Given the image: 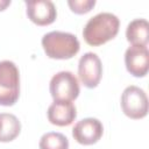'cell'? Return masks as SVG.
Wrapping results in <instances>:
<instances>
[{
  "mask_svg": "<svg viewBox=\"0 0 149 149\" xmlns=\"http://www.w3.org/2000/svg\"><path fill=\"white\" fill-rule=\"evenodd\" d=\"M119 28V17L112 13L102 12L86 22L83 29V37L88 45L99 47L113 40L118 35Z\"/></svg>",
  "mask_w": 149,
  "mask_h": 149,
  "instance_id": "obj_1",
  "label": "cell"
},
{
  "mask_svg": "<svg viewBox=\"0 0 149 149\" xmlns=\"http://www.w3.org/2000/svg\"><path fill=\"white\" fill-rule=\"evenodd\" d=\"M42 47L45 55L52 59H70L80 49L76 35L66 31H50L43 35Z\"/></svg>",
  "mask_w": 149,
  "mask_h": 149,
  "instance_id": "obj_2",
  "label": "cell"
},
{
  "mask_svg": "<svg viewBox=\"0 0 149 149\" xmlns=\"http://www.w3.org/2000/svg\"><path fill=\"white\" fill-rule=\"evenodd\" d=\"M20 95V72L12 61L0 62V105L13 106Z\"/></svg>",
  "mask_w": 149,
  "mask_h": 149,
  "instance_id": "obj_3",
  "label": "cell"
},
{
  "mask_svg": "<svg viewBox=\"0 0 149 149\" xmlns=\"http://www.w3.org/2000/svg\"><path fill=\"white\" fill-rule=\"evenodd\" d=\"M49 90L54 101L72 102L78 98L80 92L78 79L70 71H59L54 74L49 84Z\"/></svg>",
  "mask_w": 149,
  "mask_h": 149,
  "instance_id": "obj_4",
  "label": "cell"
},
{
  "mask_svg": "<svg viewBox=\"0 0 149 149\" xmlns=\"http://www.w3.org/2000/svg\"><path fill=\"white\" fill-rule=\"evenodd\" d=\"M123 114L133 120H140L148 114V97L144 90L139 86H127L120 100Z\"/></svg>",
  "mask_w": 149,
  "mask_h": 149,
  "instance_id": "obj_5",
  "label": "cell"
},
{
  "mask_svg": "<svg viewBox=\"0 0 149 149\" xmlns=\"http://www.w3.org/2000/svg\"><path fill=\"white\" fill-rule=\"evenodd\" d=\"M102 76V64L99 56L94 52L84 54L78 62V77L81 84L87 88H94L99 85Z\"/></svg>",
  "mask_w": 149,
  "mask_h": 149,
  "instance_id": "obj_6",
  "label": "cell"
},
{
  "mask_svg": "<svg viewBox=\"0 0 149 149\" xmlns=\"http://www.w3.org/2000/svg\"><path fill=\"white\" fill-rule=\"evenodd\" d=\"M104 134V126L101 121L95 118H85L78 121L72 128L73 139L83 146H91L97 143Z\"/></svg>",
  "mask_w": 149,
  "mask_h": 149,
  "instance_id": "obj_7",
  "label": "cell"
},
{
  "mask_svg": "<svg viewBox=\"0 0 149 149\" xmlns=\"http://www.w3.org/2000/svg\"><path fill=\"white\" fill-rule=\"evenodd\" d=\"M26 13L28 19L37 26H49L55 22L57 10L54 2L49 0L26 1Z\"/></svg>",
  "mask_w": 149,
  "mask_h": 149,
  "instance_id": "obj_8",
  "label": "cell"
},
{
  "mask_svg": "<svg viewBox=\"0 0 149 149\" xmlns=\"http://www.w3.org/2000/svg\"><path fill=\"white\" fill-rule=\"evenodd\" d=\"M125 64L127 71L134 77H144L149 69L148 47L130 45L125 52Z\"/></svg>",
  "mask_w": 149,
  "mask_h": 149,
  "instance_id": "obj_9",
  "label": "cell"
},
{
  "mask_svg": "<svg viewBox=\"0 0 149 149\" xmlns=\"http://www.w3.org/2000/svg\"><path fill=\"white\" fill-rule=\"evenodd\" d=\"M47 116L50 123L64 127L71 125L77 118L76 106L70 101H54L47 111Z\"/></svg>",
  "mask_w": 149,
  "mask_h": 149,
  "instance_id": "obj_10",
  "label": "cell"
},
{
  "mask_svg": "<svg viewBox=\"0 0 149 149\" xmlns=\"http://www.w3.org/2000/svg\"><path fill=\"white\" fill-rule=\"evenodd\" d=\"M126 37L130 45L148 47L149 23L146 19H135L130 21L126 29Z\"/></svg>",
  "mask_w": 149,
  "mask_h": 149,
  "instance_id": "obj_11",
  "label": "cell"
},
{
  "mask_svg": "<svg viewBox=\"0 0 149 149\" xmlns=\"http://www.w3.org/2000/svg\"><path fill=\"white\" fill-rule=\"evenodd\" d=\"M21 132L20 120L12 113H0V142L15 140Z\"/></svg>",
  "mask_w": 149,
  "mask_h": 149,
  "instance_id": "obj_12",
  "label": "cell"
},
{
  "mask_svg": "<svg viewBox=\"0 0 149 149\" xmlns=\"http://www.w3.org/2000/svg\"><path fill=\"white\" fill-rule=\"evenodd\" d=\"M40 149H69V140L65 135L57 132H49L42 135L40 143Z\"/></svg>",
  "mask_w": 149,
  "mask_h": 149,
  "instance_id": "obj_13",
  "label": "cell"
},
{
  "mask_svg": "<svg viewBox=\"0 0 149 149\" xmlns=\"http://www.w3.org/2000/svg\"><path fill=\"white\" fill-rule=\"evenodd\" d=\"M68 5L73 13L86 14L95 6V0H69Z\"/></svg>",
  "mask_w": 149,
  "mask_h": 149,
  "instance_id": "obj_14",
  "label": "cell"
},
{
  "mask_svg": "<svg viewBox=\"0 0 149 149\" xmlns=\"http://www.w3.org/2000/svg\"><path fill=\"white\" fill-rule=\"evenodd\" d=\"M10 5V0H0V12L5 10Z\"/></svg>",
  "mask_w": 149,
  "mask_h": 149,
  "instance_id": "obj_15",
  "label": "cell"
}]
</instances>
